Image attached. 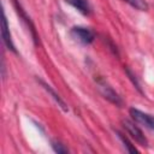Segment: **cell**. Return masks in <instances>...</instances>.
I'll return each instance as SVG.
<instances>
[{"label":"cell","instance_id":"8992f818","mask_svg":"<svg viewBox=\"0 0 154 154\" xmlns=\"http://www.w3.org/2000/svg\"><path fill=\"white\" fill-rule=\"evenodd\" d=\"M1 36H2V41H4V45L6 46V48L8 51L13 52L14 54H17V49L13 45L12 36H11V32H10V25H8V22H7V18H6L5 13L2 14V20H1Z\"/></svg>","mask_w":154,"mask_h":154},{"label":"cell","instance_id":"7a4b0ae2","mask_svg":"<svg viewBox=\"0 0 154 154\" xmlns=\"http://www.w3.org/2000/svg\"><path fill=\"white\" fill-rule=\"evenodd\" d=\"M122 125L125 129L126 134L140 146L142 147H147L148 146V141L147 137L144 136L143 131L136 125V122H131L129 119H122Z\"/></svg>","mask_w":154,"mask_h":154},{"label":"cell","instance_id":"6da1fadb","mask_svg":"<svg viewBox=\"0 0 154 154\" xmlns=\"http://www.w3.org/2000/svg\"><path fill=\"white\" fill-rule=\"evenodd\" d=\"M95 81H96L99 91L101 93V95H102L106 100H108L111 103H113V105H116V106H118V107L124 106V101H123L122 96H120L102 77H99V78H96Z\"/></svg>","mask_w":154,"mask_h":154},{"label":"cell","instance_id":"8fae6325","mask_svg":"<svg viewBox=\"0 0 154 154\" xmlns=\"http://www.w3.org/2000/svg\"><path fill=\"white\" fill-rule=\"evenodd\" d=\"M125 73L128 75L129 79L131 81V83L134 84V87H135L141 94H143V90H142V88H141V84H140V82H138V79H137V77H136V75H135L129 67H125Z\"/></svg>","mask_w":154,"mask_h":154},{"label":"cell","instance_id":"30bf717a","mask_svg":"<svg viewBox=\"0 0 154 154\" xmlns=\"http://www.w3.org/2000/svg\"><path fill=\"white\" fill-rule=\"evenodd\" d=\"M131 7L138 10V11H147L149 8V5L146 0H125Z\"/></svg>","mask_w":154,"mask_h":154},{"label":"cell","instance_id":"277c9868","mask_svg":"<svg viewBox=\"0 0 154 154\" xmlns=\"http://www.w3.org/2000/svg\"><path fill=\"white\" fill-rule=\"evenodd\" d=\"M12 2H13V5H14L16 12L18 13L19 18H20V19H22V22L26 25L28 30H30L31 37H32V40H34V43L37 46V45H38V36H37V34H36V29H35V25H34L32 20H31V19H30V17L26 14V12H25V11H24V8L22 7V5L18 2V0H12Z\"/></svg>","mask_w":154,"mask_h":154},{"label":"cell","instance_id":"3957f363","mask_svg":"<svg viewBox=\"0 0 154 154\" xmlns=\"http://www.w3.org/2000/svg\"><path fill=\"white\" fill-rule=\"evenodd\" d=\"M70 34L76 41H78L82 45H90L95 38V34L93 30L85 26H79V25L72 26L70 30Z\"/></svg>","mask_w":154,"mask_h":154},{"label":"cell","instance_id":"5b68a950","mask_svg":"<svg viewBox=\"0 0 154 154\" xmlns=\"http://www.w3.org/2000/svg\"><path fill=\"white\" fill-rule=\"evenodd\" d=\"M129 113L131 116V118L138 123V124H142L143 126L150 129V130H154V116L152 114H148V113H144L137 108H130L129 109Z\"/></svg>","mask_w":154,"mask_h":154},{"label":"cell","instance_id":"52a82bcc","mask_svg":"<svg viewBox=\"0 0 154 154\" xmlns=\"http://www.w3.org/2000/svg\"><path fill=\"white\" fill-rule=\"evenodd\" d=\"M37 81H38V82H40V84L43 87V89H45V90H46V91H47V93L53 97V100L58 103V106L61 108V111H63V112H69V107H67V105L65 103V101L60 97V95H59V94H58V93H57V91H55V90H54L49 84H47V83H46V82H43L42 79H37Z\"/></svg>","mask_w":154,"mask_h":154},{"label":"cell","instance_id":"7c38bea8","mask_svg":"<svg viewBox=\"0 0 154 154\" xmlns=\"http://www.w3.org/2000/svg\"><path fill=\"white\" fill-rule=\"evenodd\" d=\"M52 148H53V150L55 152V153H58V154H67L69 153V149H67V147H65L61 142H59V141H52Z\"/></svg>","mask_w":154,"mask_h":154},{"label":"cell","instance_id":"4fadbf2b","mask_svg":"<svg viewBox=\"0 0 154 154\" xmlns=\"http://www.w3.org/2000/svg\"><path fill=\"white\" fill-rule=\"evenodd\" d=\"M1 76H2V79L5 81L6 78V67H5V60L1 59Z\"/></svg>","mask_w":154,"mask_h":154},{"label":"cell","instance_id":"ba28073f","mask_svg":"<svg viewBox=\"0 0 154 154\" xmlns=\"http://www.w3.org/2000/svg\"><path fill=\"white\" fill-rule=\"evenodd\" d=\"M69 5L75 7L83 16H89L91 13V6L88 0H65Z\"/></svg>","mask_w":154,"mask_h":154},{"label":"cell","instance_id":"9c48e42d","mask_svg":"<svg viewBox=\"0 0 154 154\" xmlns=\"http://www.w3.org/2000/svg\"><path fill=\"white\" fill-rule=\"evenodd\" d=\"M116 134H117V136L119 137V140L123 142V144H124V147L128 149V152H130V153H137L138 150L135 148V146L132 144V142L128 138V136H125L123 132H120L119 130H116Z\"/></svg>","mask_w":154,"mask_h":154}]
</instances>
